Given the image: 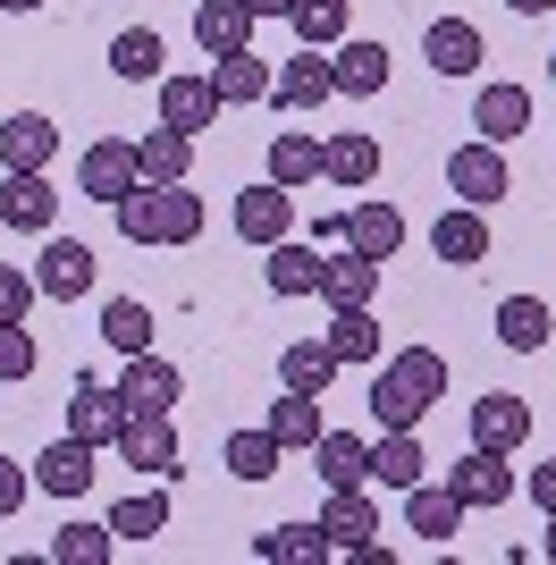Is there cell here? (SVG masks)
<instances>
[{"instance_id": "obj_1", "label": "cell", "mask_w": 556, "mask_h": 565, "mask_svg": "<svg viewBox=\"0 0 556 565\" xmlns=\"http://www.w3.org/2000/svg\"><path fill=\"white\" fill-rule=\"evenodd\" d=\"M447 397V354L439 347H405L379 354V380H371V414L379 430H421V414Z\"/></svg>"}, {"instance_id": "obj_2", "label": "cell", "mask_w": 556, "mask_h": 565, "mask_svg": "<svg viewBox=\"0 0 556 565\" xmlns=\"http://www.w3.org/2000/svg\"><path fill=\"white\" fill-rule=\"evenodd\" d=\"M118 212V236H127V245H194V236H203V194L185 186H143L136 178V194H118L110 203Z\"/></svg>"}, {"instance_id": "obj_3", "label": "cell", "mask_w": 556, "mask_h": 565, "mask_svg": "<svg viewBox=\"0 0 556 565\" xmlns=\"http://www.w3.org/2000/svg\"><path fill=\"white\" fill-rule=\"evenodd\" d=\"M447 194H456V203H506L514 194V169H506V152H498V143L489 136H472V143H456V152H447Z\"/></svg>"}, {"instance_id": "obj_4", "label": "cell", "mask_w": 556, "mask_h": 565, "mask_svg": "<svg viewBox=\"0 0 556 565\" xmlns=\"http://www.w3.org/2000/svg\"><path fill=\"white\" fill-rule=\"evenodd\" d=\"M93 279H101V254H93L85 236H51L43 262H34V287H43L51 305H76V296H93Z\"/></svg>"}, {"instance_id": "obj_5", "label": "cell", "mask_w": 556, "mask_h": 565, "mask_svg": "<svg viewBox=\"0 0 556 565\" xmlns=\"http://www.w3.org/2000/svg\"><path fill=\"white\" fill-rule=\"evenodd\" d=\"M136 143L127 136H93L85 143V161H76V194L85 203H118V194H136Z\"/></svg>"}, {"instance_id": "obj_6", "label": "cell", "mask_w": 556, "mask_h": 565, "mask_svg": "<svg viewBox=\"0 0 556 565\" xmlns=\"http://www.w3.org/2000/svg\"><path fill=\"white\" fill-rule=\"evenodd\" d=\"M110 388H118V405H127V414H169V405L185 397V372L169 363V354L143 347V354H127V372H118Z\"/></svg>"}, {"instance_id": "obj_7", "label": "cell", "mask_w": 556, "mask_h": 565, "mask_svg": "<svg viewBox=\"0 0 556 565\" xmlns=\"http://www.w3.org/2000/svg\"><path fill=\"white\" fill-rule=\"evenodd\" d=\"M110 448H118V465H136V481H169V472H178V430H169V414H127Z\"/></svg>"}, {"instance_id": "obj_8", "label": "cell", "mask_w": 556, "mask_h": 565, "mask_svg": "<svg viewBox=\"0 0 556 565\" xmlns=\"http://www.w3.org/2000/svg\"><path fill=\"white\" fill-rule=\"evenodd\" d=\"M0 220L25 236H51L60 220V186H51V169H0Z\"/></svg>"}, {"instance_id": "obj_9", "label": "cell", "mask_w": 556, "mask_h": 565, "mask_svg": "<svg viewBox=\"0 0 556 565\" xmlns=\"http://www.w3.org/2000/svg\"><path fill=\"white\" fill-rule=\"evenodd\" d=\"M236 236H245V245H261V254H270L278 236H296V194L278 186V178H261V186H245L236 194Z\"/></svg>"}, {"instance_id": "obj_10", "label": "cell", "mask_w": 556, "mask_h": 565, "mask_svg": "<svg viewBox=\"0 0 556 565\" xmlns=\"http://www.w3.org/2000/svg\"><path fill=\"white\" fill-rule=\"evenodd\" d=\"M93 472H101V448L68 430L60 448H43V456H34V490H43V498H68V507H76V498L93 490Z\"/></svg>"}, {"instance_id": "obj_11", "label": "cell", "mask_w": 556, "mask_h": 565, "mask_svg": "<svg viewBox=\"0 0 556 565\" xmlns=\"http://www.w3.org/2000/svg\"><path fill=\"white\" fill-rule=\"evenodd\" d=\"M388 43H371V34H346V43H329V76H338V94L346 102H371L388 94Z\"/></svg>"}, {"instance_id": "obj_12", "label": "cell", "mask_w": 556, "mask_h": 565, "mask_svg": "<svg viewBox=\"0 0 556 565\" xmlns=\"http://www.w3.org/2000/svg\"><path fill=\"white\" fill-rule=\"evenodd\" d=\"M321 532H329V557H363V548L379 541V507H371V481H363V490H329Z\"/></svg>"}, {"instance_id": "obj_13", "label": "cell", "mask_w": 556, "mask_h": 565, "mask_svg": "<svg viewBox=\"0 0 556 565\" xmlns=\"http://www.w3.org/2000/svg\"><path fill=\"white\" fill-rule=\"evenodd\" d=\"M270 102H278V110H321V102H338L329 51H312V43H303L296 60H278V76H270Z\"/></svg>"}, {"instance_id": "obj_14", "label": "cell", "mask_w": 556, "mask_h": 565, "mask_svg": "<svg viewBox=\"0 0 556 565\" xmlns=\"http://www.w3.org/2000/svg\"><path fill=\"white\" fill-rule=\"evenodd\" d=\"M421 60H430L439 76H481L489 43H481V25H472V18H430V25H421Z\"/></svg>"}, {"instance_id": "obj_15", "label": "cell", "mask_w": 556, "mask_h": 565, "mask_svg": "<svg viewBox=\"0 0 556 565\" xmlns=\"http://www.w3.org/2000/svg\"><path fill=\"white\" fill-rule=\"evenodd\" d=\"M430 254L456 262V270H481V262H489V212H481V203L439 212V220H430Z\"/></svg>"}, {"instance_id": "obj_16", "label": "cell", "mask_w": 556, "mask_h": 565, "mask_svg": "<svg viewBox=\"0 0 556 565\" xmlns=\"http://www.w3.org/2000/svg\"><path fill=\"white\" fill-rule=\"evenodd\" d=\"M447 490L463 498V515H472V507L489 515V507H506V498H514V465H506L498 448H472L456 472H447Z\"/></svg>"}, {"instance_id": "obj_17", "label": "cell", "mask_w": 556, "mask_h": 565, "mask_svg": "<svg viewBox=\"0 0 556 565\" xmlns=\"http://www.w3.org/2000/svg\"><path fill=\"white\" fill-rule=\"evenodd\" d=\"M220 110H228V102H220V85H211V68H203V76H161V127L203 136Z\"/></svg>"}, {"instance_id": "obj_18", "label": "cell", "mask_w": 556, "mask_h": 565, "mask_svg": "<svg viewBox=\"0 0 556 565\" xmlns=\"http://www.w3.org/2000/svg\"><path fill=\"white\" fill-rule=\"evenodd\" d=\"M321 270H329V254H321V245H303V236H278L270 262H261V279H270L278 305H287V296H321Z\"/></svg>"}, {"instance_id": "obj_19", "label": "cell", "mask_w": 556, "mask_h": 565, "mask_svg": "<svg viewBox=\"0 0 556 565\" xmlns=\"http://www.w3.org/2000/svg\"><path fill=\"white\" fill-rule=\"evenodd\" d=\"M532 439V405L514 397V388H489L481 405H472V448H498V456H514Z\"/></svg>"}, {"instance_id": "obj_20", "label": "cell", "mask_w": 556, "mask_h": 565, "mask_svg": "<svg viewBox=\"0 0 556 565\" xmlns=\"http://www.w3.org/2000/svg\"><path fill=\"white\" fill-rule=\"evenodd\" d=\"M60 161V127L43 110H9L0 118V169H51Z\"/></svg>"}, {"instance_id": "obj_21", "label": "cell", "mask_w": 556, "mask_h": 565, "mask_svg": "<svg viewBox=\"0 0 556 565\" xmlns=\"http://www.w3.org/2000/svg\"><path fill=\"white\" fill-rule=\"evenodd\" d=\"M321 178H329V186H346V194H363L371 178H379V136H363V127H338V136L321 143Z\"/></svg>"}, {"instance_id": "obj_22", "label": "cell", "mask_w": 556, "mask_h": 565, "mask_svg": "<svg viewBox=\"0 0 556 565\" xmlns=\"http://www.w3.org/2000/svg\"><path fill=\"white\" fill-rule=\"evenodd\" d=\"M303 456H312V472H321L329 490H363V481H371V439H363V430H321Z\"/></svg>"}, {"instance_id": "obj_23", "label": "cell", "mask_w": 556, "mask_h": 565, "mask_svg": "<svg viewBox=\"0 0 556 565\" xmlns=\"http://www.w3.org/2000/svg\"><path fill=\"white\" fill-rule=\"evenodd\" d=\"M118 423H127V405H118V388H110V380H76V388H68V430H76V439L110 448V439H118Z\"/></svg>"}, {"instance_id": "obj_24", "label": "cell", "mask_w": 556, "mask_h": 565, "mask_svg": "<svg viewBox=\"0 0 556 565\" xmlns=\"http://www.w3.org/2000/svg\"><path fill=\"white\" fill-rule=\"evenodd\" d=\"M321 338H329V354H338V372H346V363H379V354H388V330L371 321V305H338Z\"/></svg>"}, {"instance_id": "obj_25", "label": "cell", "mask_w": 556, "mask_h": 565, "mask_svg": "<svg viewBox=\"0 0 556 565\" xmlns=\"http://www.w3.org/2000/svg\"><path fill=\"white\" fill-rule=\"evenodd\" d=\"M371 481H388L396 498L414 490V481H430V456H421V430H379V439H371Z\"/></svg>"}, {"instance_id": "obj_26", "label": "cell", "mask_w": 556, "mask_h": 565, "mask_svg": "<svg viewBox=\"0 0 556 565\" xmlns=\"http://www.w3.org/2000/svg\"><path fill=\"white\" fill-rule=\"evenodd\" d=\"M472 127H481L489 143H514L532 127V85H481V94H472Z\"/></svg>"}, {"instance_id": "obj_27", "label": "cell", "mask_w": 556, "mask_h": 565, "mask_svg": "<svg viewBox=\"0 0 556 565\" xmlns=\"http://www.w3.org/2000/svg\"><path fill=\"white\" fill-rule=\"evenodd\" d=\"M329 380H338V354H329V338H287V347H278V388L329 397Z\"/></svg>"}, {"instance_id": "obj_28", "label": "cell", "mask_w": 556, "mask_h": 565, "mask_svg": "<svg viewBox=\"0 0 556 565\" xmlns=\"http://www.w3.org/2000/svg\"><path fill=\"white\" fill-rule=\"evenodd\" d=\"M254 9H245V0H203V9H194V43H203V60H220V51H245L254 43Z\"/></svg>"}, {"instance_id": "obj_29", "label": "cell", "mask_w": 556, "mask_h": 565, "mask_svg": "<svg viewBox=\"0 0 556 565\" xmlns=\"http://www.w3.org/2000/svg\"><path fill=\"white\" fill-rule=\"evenodd\" d=\"M270 60H261V51L254 43H245V51H220V60H211V85H220V102H228V110H236V102H270Z\"/></svg>"}, {"instance_id": "obj_30", "label": "cell", "mask_w": 556, "mask_h": 565, "mask_svg": "<svg viewBox=\"0 0 556 565\" xmlns=\"http://www.w3.org/2000/svg\"><path fill=\"white\" fill-rule=\"evenodd\" d=\"M405 532H414V541H456V532H463V498L414 481V490H405Z\"/></svg>"}, {"instance_id": "obj_31", "label": "cell", "mask_w": 556, "mask_h": 565, "mask_svg": "<svg viewBox=\"0 0 556 565\" xmlns=\"http://www.w3.org/2000/svg\"><path fill=\"white\" fill-rule=\"evenodd\" d=\"M346 245L371 254V262L405 254V212H396V203H354V212H346Z\"/></svg>"}, {"instance_id": "obj_32", "label": "cell", "mask_w": 556, "mask_h": 565, "mask_svg": "<svg viewBox=\"0 0 556 565\" xmlns=\"http://www.w3.org/2000/svg\"><path fill=\"white\" fill-rule=\"evenodd\" d=\"M548 330H556V312L539 296H506L498 305V347L506 354H548Z\"/></svg>"}, {"instance_id": "obj_33", "label": "cell", "mask_w": 556, "mask_h": 565, "mask_svg": "<svg viewBox=\"0 0 556 565\" xmlns=\"http://www.w3.org/2000/svg\"><path fill=\"white\" fill-rule=\"evenodd\" d=\"M261 430H270L287 456L312 448V439L329 430V423H321V397H303V388H278V397H270V423H261Z\"/></svg>"}, {"instance_id": "obj_34", "label": "cell", "mask_w": 556, "mask_h": 565, "mask_svg": "<svg viewBox=\"0 0 556 565\" xmlns=\"http://www.w3.org/2000/svg\"><path fill=\"white\" fill-rule=\"evenodd\" d=\"M110 76H127V85H161L169 76V43L152 34V25H127L110 43Z\"/></svg>"}, {"instance_id": "obj_35", "label": "cell", "mask_w": 556, "mask_h": 565, "mask_svg": "<svg viewBox=\"0 0 556 565\" xmlns=\"http://www.w3.org/2000/svg\"><path fill=\"white\" fill-rule=\"evenodd\" d=\"M136 169H143V186H178L185 169H194V136H178V127L136 136Z\"/></svg>"}, {"instance_id": "obj_36", "label": "cell", "mask_w": 556, "mask_h": 565, "mask_svg": "<svg viewBox=\"0 0 556 565\" xmlns=\"http://www.w3.org/2000/svg\"><path fill=\"white\" fill-rule=\"evenodd\" d=\"M371 296H379V262L371 254H329V270H321V305L338 312V305H371Z\"/></svg>"}, {"instance_id": "obj_37", "label": "cell", "mask_w": 556, "mask_h": 565, "mask_svg": "<svg viewBox=\"0 0 556 565\" xmlns=\"http://www.w3.org/2000/svg\"><path fill=\"white\" fill-rule=\"evenodd\" d=\"M254 557H261V565H321V557H329L321 515H312V523H270V532L254 541Z\"/></svg>"}, {"instance_id": "obj_38", "label": "cell", "mask_w": 556, "mask_h": 565, "mask_svg": "<svg viewBox=\"0 0 556 565\" xmlns=\"http://www.w3.org/2000/svg\"><path fill=\"white\" fill-rule=\"evenodd\" d=\"M270 178L287 194H303L312 178H321V143L303 136V127H278V136H270Z\"/></svg>"}, {"instance_id": "obj_39", "label": "cell", "mask_w": 556, "mask_h": 565, "mask_svg": "<svg viewBox=\"0 0 556 565\" xmlns=\"http://www.w3.org/2000/svg\"><path fill=\"white\" fill-rule=\"evenodd\" d=\"M220 465H228L236 481H270V472L287 465V448H278L270 430H228V448H220Z\"/></svg>"}, {"instance_id": "obj_40", "label": "cell", "mask_w": 556, "mask_h": 565, "mask_svg": "<svg viewBox=\"0 0 556 565\" xmlns=\"http://www.w3.org/2000/svg\"><path fill=\"white\" fill-rule=\"evenodd\" d=\"M110 548H118V532L110 523H60V532H51V565H110Z\"/></svg>"}, {"instance_id": "obj_41", "label": "cell", "mask_w": 556, "mask_h": 565, "mask_svg": "<svg viewBox=\"0 0 556 565\" xmlns=\"http://www.w3.org/2000/svg\"><path fill=\"white\" fill-rule=\"evenodd\" d=\"M346 18H354V0H296V9H287V25H296V43H312V51L346 43Z\"/></svg>"}, {"instance_id": "obj_42", "label": "cell", "mask_w": 556, "mask_h": 565, "mask_svg": "<svg viewBox=\"0 0 556 565\" xmlns=\"http://www.w3.org/2000/svg\"><path fill=\"white\" fill-rule=\"evenodd\" d=\"M101 338H110L118 354H143V347H152V305H136V296H110V305H101Z\"/></svg>"}, {"instance_id": "obj_43", "label": "cell", "mask_w": 556, "mask_h": 565, "mask_svg": "<svg viewBox=\"0 0 556 565\" xmlns=\"http://www.w3.org/2000/svg\"><path fill=\"white\" fill-rule=\"evenodd\" d=\"M110 532H118V541H152V532H169V498L161 490L118 498V507H110Z\"/></svg>"}, {"instance_id": "obj_44", "label": "cell", "mask_w": 556, "mask_h": 565, "mask_svg": "<svg viewBox=\"0 0 556 565\" xmlns=\"http://www.w3.org/2000/svg\"><path fill=\"white\" fill-rule=\"evenodd\" d=\"M34 296H43V287H34V270L0 262V321H25V312H34Z\"/></svg>"}, {"instance_id": "obj_45", "label": "cell", "mask_w": 556, "mask_h": 565, "mask_svg": "<svg viewBox=\"0 0 556 565\" xmlns=\"http://www.w3.org/2000/svg\"><path fill=\"white\" fill-rule=\"evenodd\" d=\"M25 372H34V338H25V321H0V388Z\"/></svg>"}, {"instance_id": "obj_46", "label": "cell", "mask_w": 556, "mask_h": 565, "mask_svg": "<svg viewBox=\"0 0 556 565\" xmlns=\"http://www.w3.org/2000/svg\"><path fill=\"white\" fill-rule=\"evenodd\" d=\"M25 498H34V472L0 456V523H18V507H25Z\"/></svg>"}, {"instance_id": "obj_47", "label": "cell", "mask_w": 556, "mask_h": 565, "mask_svg": "<svg viewBox=\"0 0 556 565\" xmlns=\"http://www.w3.org/2000/svg\"><path fill=\"white\" fill-rule=\"evenodd\" d=\"M523 490H532L539 515H556V456H548V465H532V481H523Z\"/></svg>"}, {"instance_id": "obj_48", "label": "cell", "mask_w": 556, "mask_h": 565, "mask_svg": "<svg viewBox=\"0 0 556 565\" xmlns=\"http://www.w3.org/2000/svg\"><path fill=\"white\" fill-rule=\"evenodd\" d=\"M245 9H254V18H287V9H296V0H245Z\"/></svg>"}, {"instance_id": "obj_49", "label": "cell", "mask_w": 556, "mask_h": 565, "mask_svg": "<svg viewBox=\"0 0 556 565\" xmlns=\"http://www.w3.org/2000/svg\"><path fill=\"white\" fill-rule=\"evenodd\" d=\"M506 9H514V18H548L556 0H506Z\"/></svg>"}, {"instance_id": "obj_50", "label": "cell", "mask_w": 556, "mask_h": 565, "mask_svg": "<svg viewBox=\"0 0 556 565\" xmlns=\"http://www.w3.org/2000/svg\"><path fill=\"white\" fill-rule=\"evenodd\" d=\"M0 9H9V18H34V9H43V0H0Z\"/></svg>"}, {"instance_id": "obj_51", "label": "cell", "mask_w": 556, "mask_h": 565, "mask_svg": "<svg viewBox=\"0 0 556 565\" xmlns=\"http://www.w3.org/2000/svg\"><path fill=\"white\" fill-rule=\"evenodd\" d=\"M548 565H556V515H548Z\"/></svg>"}, {"instance_id": "obj_52", "label": "cell", "mask_w": 556, "mask_h": 565, "mask_svg": "<svg viewBox=\"0 0 556 565\" xmlns=\"http://www.w3.org/2000/svg\"><path fill=\"white\" fill-rule=\"evenodd\" d=\"M548 85H556V51H548Z\"/></svg>"}]
</instances>
